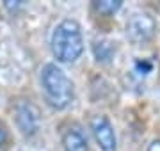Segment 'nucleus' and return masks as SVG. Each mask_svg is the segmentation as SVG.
Listing matches in <instances>:
<instances>
[{
	"label": "nucleus",
	"mask_w": 160,
	"mask_h": 151,
	"mask_svg": "<svg viewBox=\"0 0 160 151\" xmlns=\"http://www.w3.org/2000/svg\"><path fill=\"white\" fill-rule=\"evenodd\" d=\"M41 89L45 94L46 103L55 110L68 109L75 98L73 82L66 75V71L53 62H48L41 68Z\"/></svg>",
	"instance_id": "obj_1"
},
{
	"label": "nucleus",
	"mask_w": 160,
	"mask_h": 151,
	"mask_svg": "<svg viewBox=\"0 0 160 151\" xmlns=\"http://www.w3.org/2000/svg\"><path fill=\"white\" fill-rule=\"evenodd\" d=\"M50 48L59 62L71 64L78 61L80 55L84 53V36L78 22L66 18L61 23H57V27L52 32Z\"/></svg>",
	"instance_id": "obj_2"
},
{
	"label": "nucleus",
	"mask_w": 160,
	"mask_h": 151,
	"mask_svg": "<svg viewBox=\"0 0 160 151\" xmlns=\"http://www.w3.org/2000/svg\"><path fill=\"white\" fill-rule=\"evenodd\" d=\"M14 121H16L18 130L25 137H32L38 134L41 124L39 110L30 100H20L14 105Z\"/></svg>",
	"instance_id": "obj_3"
},
{
	"label": "nucleus",
	"mask_w": 160,
	"mask_h": 151,
	"mask_svg": "<svg viewBox=\"0 0 160 151\" xmlns=\"http://www.w3.org/2000/svg\"><path fill=\"white\" fill-rule=\"evenodd\" d=\"M155 20L146 12H137L128 20L126 23V36L130 37L132 43H146L155 34Z\"/></svg>",
	"instance_id": "obj_4"
},
{
	"label": "nucleus",
	"mask_w": 160,
	"mask_h": 151,
	"mask_svg": "<svg viewBox=\"0 0 160 151\" xmlns=\"http://www.w3.org/2000/svg\"><path fill=\"white\" fill-rule=\"evenodd\" d=\"M89 128H91L94 140H96L98 148L102 151H116V134L114 128L110 124L107 116H92L89 121Z\"/></svg>",
	"instance_id": "obj_5"
},
{
	"label": "nucleus",
	"mask_w": 160,
	"mask_h": 151,
	"mask_svg": "<svg viewBox=\"0 0 160 151\" xmlns=\"http://www.w3.org/2000/svg\"><path fill=\"white\" fill-rule=\"evenodd\" d=\"M64 151H89V144H87V137L78 126H69L62 132L61 137Z\"/></svg>",
	"instance_id": "obj_6"
},
{
	"label": "nucleus",
	"mask_w": 160,
	"mask_h": 151,
	"mask_svg": "<svg viewBox=\"0 0 160 151\" xmlns=\"http://www.w3.org/2000/svg\"><path fill=\"white\" fill-rule=\"evenodd\" d=\"M92 53L98 62H110L114 59L116 53V45L109 39H96L92 45Z\"/></svg>",
	"instance_id": "obj_7"
},
{
	"label": "nucleus",
	"mask_w": 160,
	"mask_h": 151,
	"mask_svg": "<svg viewBox=\"0 0 160 151\" xmlns=\"http://www.w3.org/2000/svg\"><path fill=\"white\" fill-rule=\"evenodd\" d=\"M121 6H123L121 0H100V2L94 4L96 11L100 12V14H105V16H110V14H114L116 11H119Z\"/></svg>",
	"instance_id": "obj_8"
},
{
	"label": "nucleus",
	"mask_w": 160,
	"mask_h": 151,
	"mask_svg": "<svg viewBox=\"0 0 160 151\" xmlns=\"http://www.w3.org/2000/svg\"><path fill=\"white\" fill-rule=\"evenodd\" d=\"M7 142V130L6 126H4V123L0 121V148Z\"/></svg>",
	"instance_id": "obj_9"
},
{
	"label": "nucleus",
	"mask_w": 160,
	"mask_h": 151,
	"mask_svg": "<svg viewBox=\"0 0 160 151\" xmlns=\"http://www.w3.org/2000/svg\"><path fill=\"white\" fill-rule=\"evenodd\" d=\"M148 151H160V140H153L148 146Z\"/></svg>",
	"instance_id": "obj_10"
}]
</instances>
